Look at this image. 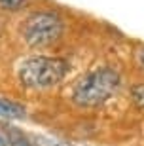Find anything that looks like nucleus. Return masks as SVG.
Returning <instances> with one entry per match:
<instances>
[{"mask_svg": "<svg viewBox=\"0 0 144 146\" xmlns=\"http://www.w3.org/2000/svg\"><path fill=\"white\" fill-rule=\"evenodd\" d=\"M64 23L59 13L49 10L34 11L25 19L21 27L23 40L29 48H46L63 36Z\"/></svg>", "mask_w": 144, "mask_h": 146, "instance_id": "7ed1b4c3", "label": "nucleus"}, {"mask_svg": "<svg viewBox=\"0 0 144 146\" xmlns=\"http://www.w3.org/2000/svg\"><path fill=\"white\" fill-rule=\"evenodd\" d=\"M8 146H36V144L27 135H23L21 131L8 129Z\"/></svg>", "mask_w": 144, "mask_h": 146, "instance_id": "39448f33", "label": "nucleus"}, {"mask_svg": "<svg viewBox=\"0 0 144 146\" xmlns=\"http://www.w3.org/2000/svg\"><path fill=\"white\" fill-rule=\"evenodd\" d=\"M31 0H0V8L6 10H23L27 8Z\"/></svg>", "mask_w": 144, "mask_h": 146, "instance_id": "0eeeda50", "label": "nucleus"}, {"mask_svg": "<svg viewBox=\"0 0 144 146\" xmlns=\"http://www.w3.org/2000/svg\"><path fill=\"white\" fill-rule=\"evenodd\" d=\"M131 99L139 108L144 110V84H137L131 87Z\"/></svg>", "mask_w": 144, "mask_h": 146, "instance_id": "423d86ee", "label": "nucleus"}, {"mask_svg": "<svg viewBox=\"0 0 144 146\" xmlns=\"http://www.w3.org/2000/svg\"><path fill=\"white\" fill-rule=\"evenodd\" d=\"M0 146H8V141H6L4 137H0Z\"/></svg>", "mask_w": 144, "mask_h": 146, "instance_id": "1a4fd4ad", "label": "nucleus"}, {"mask_svg": "<svg viewBox=\"0 0 144 146\" xmlns=\"http://www.w3.org/2000/svg\"><path fill=\"white\" fill-rule=\"evenodd\" d=\"M135 61H137V65L144 70V46H140V48L135 51Z\"/></svg>", "mask_w": 144, "mask_h": 146, "instance_id": "6e6552de", "label": "nucleus"}, {"mask_svg": "<svg viewBox=\"0 0 144 146\" xmlns=\"http://www.w3.org/2000/svg\"><path fill=\"white\" fill-rule=\"evenodd\" d=\"M27 108L17 101L0 97V119H25Z\"/></svg>", "mask_w": 144, "mask_h": 146, "instance_id": "20e7f679", "label": "nucleus"}, {"mask_svg": "<svg viewBox=\"0 0 144 146\" xmlns=\"http://www.w3.org/2000/svg\"><path fill=\"white\" fill-rule=\"evenodd\" d=\"M68 61L63 57H48L36 55L25 59L17 68V78L25 87L31 89H46L63 82L68 74Z\"/></svg>", "mask_w": 144, "mask_h": 146, "instance_id": "f03ea898", "label": "nucleus"}, {"mask_svg": "<svg viewBox=\"0 0 144 146\" xmlns=\"http://www.w3.org/2000/svg\"><path fill=\"white\" fill-rule=\"evenodd\" d=\"M121 86V76L112 66H101L87 72L72 87V101L80 108H95L104 104Z\"/></svg>", "mask_w": 144, "mask_h": 146, "instance_id": "f257e3e1", "label": "nucleus"}]
</instances>
